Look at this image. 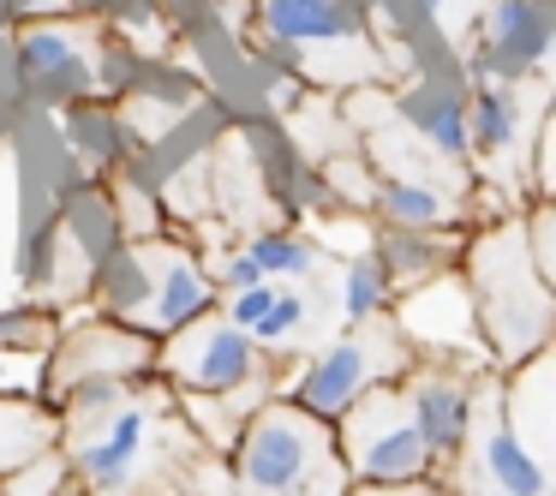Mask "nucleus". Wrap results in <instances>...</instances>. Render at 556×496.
Here are the masks:
<instances>
[{
  "label": "nucleus",
  "instance_id": "nucleus-1",
  "mask_svg": "<svg viewBox=\"0 0 556 496\" xmlns=\"http://www.w3.org/2000/svg\"><path fill=\"white\" fill-rule=\"evenodd\" d=\"M460 276H467L472 311H479V335L496 371H520L556 341V293L539 269L527 216L479 221L460 252Z\"/></svg>",
  "mask_w": 556,
  "mask_h": 496
},
{
  "label": "nucleus",
  "instance_id": "nucleus-2",
  "mask_svg": "<svg viewBox=\"0 0 556 496\" xmlns=\"http://www.w3.org/2000/svg\"><path fill=\"white\" fill-rule=\"evenodd\" d=\"M228 472L240 496H353L336 424L288 395H269L245 419L240 443L228 448Z\"/></svg>",
  "mask_w": 556,
  "mask_h": 496
},
{
  "label": "nucleus",
  "instance_id": "nucleus-3",
  "mask_svg": "<svg viewBox=\"0 0 556 496\" xmlns=\"http://www.w3.org/2000/svg\"><path fill=\"white\" fill-rule=\"evenodd\" d=\"M413 359H419V347H413L407 329L389 311V317H371V323H348V335H336L317 353H305L276 395L300 400L305 412L336 424L359 395H371V389H383V383H401V377L413 371Z\"/></svg>",
  "mask_w": 556,
  "mask_h": 496
},
{
  "label": "nucleus",
  "instance_id": "nucleus-4",
  "mask_svg": "<svg viewBox=\"0 0 556 496\" xmlns=\"http://www.w3.org/2000/svg\"><path fill=\"white\" fill-rule=\"evenodd\" d=\"M460 73L467 85H556V0H484Z\"/></svg>",
  "mask_w": 556,
  "mask_h": 496
},
{
  "label": "nucleus",
  "instance_id": "nucleus-5",
  "mask_svg": "<svg viewBox=\"0 0 556 496\" xmlns=\"http://www.w3.org/2000/svg\"><path fill=\"white\" fill-rule=\"evenodd\" d=\"M336 443L348 460L353 484H413V479H437V460L419 436L401 383H383L371 395H359L348 412L336 419Z\"/></svg>",
  "mask_w": 556,
  "mask_h": 496
},
{
  "label": "nucleus",
  "instance_id": "nucleus-6",
  "mask_svg": "<svg viewBox=\"0 0 556 496\" xmlns=\"http://www.w3.org/2000/svg\"><path fill=\"white\" fill-rule=\"evenodd\" d=\"M7 73L18 97L37 109H78V102H97L102 90V61L90 54V30L78 18L18 25L7 42Z\"/></svg>",
  "mask_w": 556,
  "mask_h": 496
},
{
  "label": "nucleus",
  "instance_id": "nucleus-7",
  "mask_svg": "<svg viewBox=\"0 0 556 496\" xmlns=\"http://www.w3.org/2000/svg\"><path fill=\"white\" fill-rule=\"evenodd\" d=\"M156 377H168L180 395H240L269 383V353L228 311H210L156 347Z\"/></svg>",
  "mask_w": 556,
  "mask_h": 496
},
{
  "label": "nucleus",
  "instance_id": "nucleus-8",
  "mask_svg": "<svg viewBox=\"0 0 556 496\" xmlns=\"http://www.w3.org/2000/svg\"><path fill=\"white\" fill-rule=\"evenodd\" d=\"M491 365H467V359H431L419 353L413 371L401 377V395H407L413 419H419V436L437 460V479L448 467L467 460V443H472V412H479V377Z\"/></svg>",
  "mask_w": 556,
  "mask_h": 496
},
{
  "label": "nucleus",
  "instance_id": "nucleus-9",
  "mask_svg": "<svg viewBox=\"0 0 556 496\" xmlns=\"http://www.w3.org/2000/svg\"><path fill=\"white\" fill-rule=\"evenodd\" d=\"M61 431H66V455L78 467V484L97 496H121L138 479V467H144L156 407L132 389L121 407L97 412V419H61Z\"/></svg>",
  "mask_w": 556,
  "mask_h": 496
},
{
  "label": "nucleus",
  "instance_id": "nucleus-10",
  "mask_svg": "<svg viewBox=\"0 0 556 496\" xmlns=\"http://www.w3.org/2000/svg\"><path fill=\"white\" fill-rule=\"evenodd\" d=\"M460 467L472 472V484H496L503 496H556L551 467L520 436L515 412H508V389L496 371L479 377V412H472V443Z\"/></svg>",
  "mask_w": 556,
  "mask_h": 496
},
{
  "label": "nucleus",
  "instance_id": "nucleus-11",
  "mask_svg": "<svg viewBox=\"0 0 556 496\" xmlns=\"http://www.w3.org/2000/svg\"><path fill=\"white\" fill-rule=\"evenodd\" d=\"M156 335L121 323V317H90V323H73L49 353V395L61 400L66 389L97 383V377H126V383H144L156 377Z\"/></svg>",
  "mask_w": 556,
  "mask_h": 496
},
{
  "label": "nucleus",
  "instance_id": "nucleus-12",
  "mask_svg": "<svg viewBox=\"0 0 556 496\" xmlns=\"http://www.w3.org/2000/svg\"><path fill=\"white\" fill-rule=\"evenodd\" d=\"M138 245H144V257H150V300H144V311H138L132 329L168 341L174 329H186V323H198V317L222 311L216 276H210V264L186 240L156 233V240H138Z\"/></svg>",
  "mask_w": 556,
  "mask_h": 496
},
{
  "label": "nucleus",
  "instance_id": "nucleus-13",
  "mask_svg": "<svg viewBox=\"0 0 556 496\" xmlns=\"http://www.w3.org/2000/svg\"><path fill=\"white\" fill-rule=\"evenodd\" d=\"M551 85H472L467 102V138H472V168H527L532 180V144Z\"/></svg>",
  "mask_w": 556,
  "mask_h": 496
},
{
  "label": "nucleus",
  "instance_id": "nucleus-14",
  "mask_svg": "<svg viewBox=\"0 0 556 496\" xmlns=\"http://www.w3.org/2000/svg\"><path fill=\"white\" fill-rule=\"evenodd\" d=\"M467 102H472V85L460 73V61L448 73H419L413 85L395 90V120L419 138L425 150H437L443 162L467 168L472 162V138H467Z\"/></svg>",
  "mask_w": 556,
  "mask_h": 496
},
{
  "label": "nucleus",
  "instance_id": "nucleus-15",
  "mask_svg": "<svg viewBox=\"0 0 556 496\" xmlns=\"http://www.w3.org/2000/svg\"><path fill=\"white\" fill-rule=\"evenodd\" d=\"M371 252H377V264L389 269L395 293H413V288H425V281L448 276V269H460L467 233H448V228H395V221H377Z\"/></svg>",
  "mask_w": 556,
  "mask_h": 496
},
{
  "label": "nucleus",
  "instance_id": "nucleus-16",
  "mask_svg": "<svg viewBox=\"0 0 556 496\" xmlns=\"http://www.w3.org/2000/svg\"><path fill=\"white\" fill-rule=\"evenodd\" d=\"M503 389H508V412H515L520 436H527L532 455L551 467V484H556V341L539 359L520 365V371H508Z\"/></svg>",
  "mask_w": 556,
  "mask_h": 496
},
{
  "label": "nucleus",
  "instance_id": "nucleus-17",
  "mask_svg": "<svg viewBox=\"0 0 556 496\" xmlns=\"http://www.w3.org/2000/svg\"><path fill=\"white\" fill-rule=\"evenodd\" d=\"M371 216H377V221H395V228H448V221L460 216V198L443 192V186H425V180L377 174Z\"/></svg>",
  "mask_w": 556,
  "mask_h": 496
},
{
  "label": "nucleus",
  "instance_id": "nucleus-18",
  "mask_svg": "<svg viewBox=\"0 0 556 496\" xmlns=\"http://www.w3.org/2000/svg\"><path fill=\"white\" fill-rule=\"evenodd\" d=\"M317 329H324V300H317V288L305 293V281H281L276 305H269V317L252 329V341L269 353V359H281V353L312 347Z\"/></svg>",
  "mask_w": 556,
  "mask_h": 496
},
{
  "label": "nucleus",
  "instance_id": "nucleus-19",
  "mask_svg": "<svg viewBox=\"0 0 556 496\" xmlns=\"http://www.w3.org/2000/svg\"><path fill=\"white\" fill-rule=\"evenodd\" d=\"M54 443H61V419H54L49 407L0 395V479L30 467L37 455H49Z\"/></svg>",
  "mask_w": 556,
  "mask_h": 496
},
{
  "label": "nucleus",
  "instance_id": "nucleus-20",
  "mask_svg": "<svg viewBox=\"0 0 556 496\" xmlns=\"http://www.w3.org/2000/svg\"><path fill=\"white\" fill-rule=\"evenodd\" d=\"M73 156L85 162L90 174H121L126 156H132V126L121 114H109L102 102H78L73 109Z\"/></svg>",
  "mask_w": 556,
  "mask_h": 496
},
{
  "label": "nucleus",
  "instance_id": "nucleus-21",
  "mask_svg": "<svg viewBox=\"0 0 556 496\" xmlns=\"http://www.w3.org/2000/svg\"><path fill=\"white\" fill-rule=\"evenodd\" d=\"M395 281H389V269L377 264V252H359L341 264L336 276V311L341 323H371V317H389L395 311Z\"/></svg>",
  "mask_w": 556,
  "mask_h": 496
},
{
  "label": "nucleus",
  "instance_id": "nucleus-22",
  "mask_svg": "<svg viewBox=\"0 0 556 496\" xmlns=\"http://www.w3.org/2000/svg\"><path fill=\"white\" fill-rule=\"evenodd\" d=\"M245 252L257 257V269H264L269 281H317L324 276V245L305 240L288 221H281V228H252Z\"/></svg>",
  "mask_w": 556,
  "mask_h": 496
},
{
  "label": "nucleus",
  "instance_id": "nucleus-23",
  "mask_svg": "<svg viewBox=\"0 0 556 496\" xmlns=\"http://www.w3.org/2000/svg\"><path fill=\"white\" fill-rule=\"evenodd\" d=\"M0 496H85V484H78V467L66 448H49V455H37L30 467L7 472L0 479Z\"/></svg>",
  "mask_w": 556,
  "mask_h": 496
},
{
  "label": "nucleus",
  "instance_id": "nucleus-24",
  "mask_svg": "<svg viewBox=\"0 0 556 496\" xmlns=\"http://www.w3.org/2000/svg\"><path fill=\"white\" fill-rule=\"evenodd\" d=\"M276 293H281V281H257V288H240V293H222V311L233 317V323L252 335L257 323L269 317V305H276Z\"/></svg>",
  "mask_w": 556,
  "mask_h": 496
},
{
  "label": "nucleus",
  "instance_id": "nucleus-25",
  "mask_svg": "<svg viewBox=\"0 0 556 496\" xmlns=\"http://www.w3.org/2000/svg\"><path fill=\"white\" fill-rule=\"evenodd\" d=\"M532 186H539V198L556 192V90H551V102H544L539 144H532Z\"/></svg>",
  "mask_w": 556,
  "mask_h": 496
},
{
  "label": "nucleus",
  "instance_id": "nucleus-26",
  "mask_svg": "<svg viewBox=\"0 0 556 496\" xmlns=\"http://www.w3.org/2000/svg\"><path fill=\"white\" fill-rule=\"evenodd\" d=\"M527 233H532V252H539V269L556 293V209L551 204H532L527 209Z\"/></svg>",
  "mask_w": 556,
  "mask_h": 496
},
{
  "label": "nucleus",
  "instance_id": "nucleus-27",
  "mask_svg": "<svg viewBox=\"0 0 556 496\" xmlns=\"http://www.w3.org/2000/svg\"><path fill=\"white\" fill-rule=\"evenodd\" d=\"M210 276H216V288L222 293H240V288H257V281H269L264 269H257V257L245 252V245H233L222 264H210Z\"/></svg>",
  "mask_w": 556,
  "mask_h": 496
},
{
  "label": "nucleus",
  "instance_id": "nucleus-28",
  "mask_svg": "<svg viewBox=\"0 0 556 496\" xmlns=\"http://www.w3.org/2000/svg\"><path fill=\"white\" fill-rule=\"evenodd\" d=\"M90 0H7L13 25H37V18H78Z\"/></svg>",
  "mask_w": 556,
  "mask_h": 496
},
{
  "label": "nucleus",
  "instance_id": "nucleus-29",
  "mask_svg": "<svg viewBox=\"0 0 556 496\" xmlns=\"http://www.w3.org/2000/svg\"><path fill=\"white\" fill-rule=\"evenodd\" d=\"M353 496H448L443 479H413V484H353Z\"/></svg>",
  "mask_w": 556,
  "mask_h": 496
},
{
  "label": "nucleus",
  "instance_id": "nucleus-30",
  "mask_svg": "<svg viewBox=\"0 0 556 496\" xmlns=\"http://www.w3.org/2000/svg\"><path fill=\"white\" fill-rule=\"evenodd\" d=\"M460 496H503L496 484H460Z\"/></svg>",
  "mask_w": 556,
  "mask_h": 496
},
{
  "label": "nucleus",
  "instance_id": "nucleus-31",
  "mask_svg": "<svg viewBox=\"0 0 556 496\" xmlns=\"http://www.w3.org/2000/svg\"><path fill=\"white\" fill-rule=\"evenodd\" d=\"M7 25H13V13H7V0H0V37H13Z\"/></svg>",
  "mask_w": 556,
  "mask_h": 496
},
{
  "label": "nucleus",
  "instance_id": "nucleus-32",
  "mask_svg": "<svg viewBox=\"0 0 556 496\" xmlns=\"http://www.w3.org/2000/svg\"><path fill=\"white\" fill-rule=\"evenodd\" d=\"M7 85H13V73H7V66H0V90H7Z\"/></svg>",
  "mask_w": 556,
  "mask_h": 496
},
{
  "label": "nucleus",
  "instance_id": "nucleus-33",
  "mask_svg": "<svg viewBox=\"0 0 556 496\" xmlns=\"http://www.w3.org/2000/svg\"><path fill=\"white\" fill-rule=\"evenodd\" d=\"M539 204H551V209H556V192H544V198H539Z\"/></svg>",
  "mask_w": 556,
  "mask_h": 496
},
{
  "label": "nucleus",
  "instance_id": "nucleus-34",
  "mask_svg": "<svg viewBox=\"0 0 556 496\" xmlns=\"http://www.w3.org/2000/svg\"><path fill=\"white\" fill-rule=\"evenodd\" d=\"M85 496H97V491H85Z\"/></svg>",
  "mask_w": 556,
  "mask_h": 496
}]
</instances>
